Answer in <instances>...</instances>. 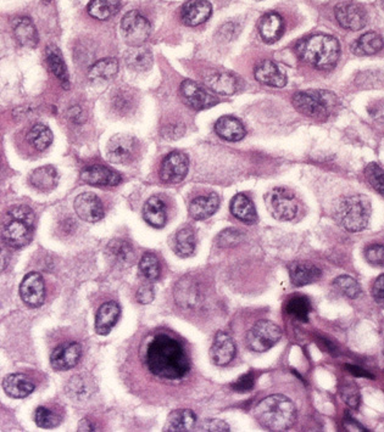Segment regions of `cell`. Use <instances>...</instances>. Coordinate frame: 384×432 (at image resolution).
<instances>
[{
    "label": "cell",
    "mask_w": 384,
    "mask_h": 432,
    "mask_svg": "<svg viewBox=\"0 0 384 432\" xmlns=\"http://www.w3.org/2000/svg\"><path fill=\"white\" fill-rule=\"evenodd\" d=\"M143 361L154 378L177 381L191 371V359L183 342L168 333L154 334L146 344Z\"/></svg>",
    "instance_id": "obj_1"
},
{
    "label": "cell",
    "mask_w": 384,
    "mask_h": 432,
    "mask_svg": "<svg viewBox=\"0 0 384 432\" xmlns=\"http://www.w3.org/2000/svg\"><path fill=\"white\" fill-rule=\"evenodd\" d=\"M298 56L318 70H332L338 63L340 46L337 38L328 34H313L297 43Z\"/></svg>",
    "instance_id": "obj_2"
},
{
    "label": "cell",
    "mask_w": 384,
    "mask_h": 432,
    "mask_svg": "<svg viewBox=\"0 0 384 432\" xmlns=\"http://www.w3.org/2000/svg\"><path fill=\"white\" fill-rule=\"evenodd\" d=\"M255 418L271 431H286L297 420V407L283 395L268 396L255 408Z\"/></svg>",
    "instance_id": "obj_3"
},
{
    "label": "cell",
    "mask_w": 384,
    "mask_h": 432,
    "mask_svg": "<svg viewBox=\"0 0 384 432\" xmlns=\"http://www.w3.org/2000/svg\"><path fill=\"white\" fill-rule=\"evenodd\" d=\"M36 217L27 206H14L9 208L3 218L1 235L6 245L20 250L29 245L34 237Z\"/></svg>",
    "instance_id": "obj_4"
},
{
    "label": "cell",
    "mask_w": 384,
    "mask_h": 432,
    "mask_svg": "<svg viewBox=\"0 0 384 432\" xmlns=\"http://www.w3.org/2000/svg\"><path fill=\"white\" fill-rule=\"evenodd\" d=\"M371 212V202L366 196L351 195L339 201L334 216L342 228L358 233L368 228Z\"/></svg>",
    "instance_id": "obj_5"
},
{
    "label": "cell",
    "mask_w": 384,
    "mask_h": 432,
    "mask_svg": "<svg viewBox=\"0 0 384 432\" xmlns=\"http://www.w3.org/2000/svg\"><path fill=\"white\" fill-rule=\"evenodd\" d=\"M338 104L333 93L325 91L298 92L293 96V105L299 113L313 120H325L332 115Z\"/></svg>",
    "instance_id": "obj_6"
},
{
    "label": "cell",
    "mask_w": 384,
    "mask_h": 432,
    "mask_svg": "<svg viewBox=\"0 0 384 432\" xmlns=\"http://www.w3.org/2000/svg\"><path fill=\"white\" fill-rule=\"evenodd\" d=\"M268 212L276 220L288 222L295 218L298 213V200L295 194L287 187H275L266 196Z\"/></svg>",
    "instance_id": "obj_7"
},
{
    "label": "cell",
    "mask_w": 384,
    "mask_h": 432,
    "mask_svg": "<svg viewBox=\"0 0 384 432\" xmlns=\"http://www.w3.org/2000/svg\"><path fill=\"white\" fill-rule=\"evenodd\" d=\"M282 330L270 320H259L247 334V345L254 352H266L281 340Z\"/></svg>",
    "instance_id": "obj_8"
},
{
    "label": "cell",
    "mask_w": 384,
    "mask_h": 432,
    "mask_svg": "<svg viewBox=\"0 0 384 432\" xmlns=\"http://www.w3.org/2000/svg\"><path fill=\"white\" fill-rule=\"evenodd\" d=\"M122 36L131 46H141L151 36V22L138 10L126 14L121 21Z\"/></svg>",
    "instance_id": "obj_9"
},
{
    "label": "cell",
    "mask_w": 384,
    "mask_h": 432,
    "mask_svg": "<svg viewBox=\"0 0 384 432\" xmlns=\"http://www.w3.org/2000/svg\"><path fill=\"white\" fill-rule=\"evenodd\" d=\"M188 156L181 151H172L161 163L160 178L165 183H180L188 175Z\"/></svg>",
    "instance_id": "obj_10"
},
{
    "label": "cell",
    "mask_w": 384,
    "mask_h": 432,
    "mask_svg": "<svg viewBox=\"0 0 384 432\" xmlns=\"http://www.w3.org/2000/svg\"><path fill=\"white\" fill-rule=\"evenodd\" d=\"M335 20L343 29L348 31H359L368 24V15L365 9L353 1H342L334 8Z\"/></svg>",
    "instance_id": "obj_11"
},
{
    "label": "cell",
    "mask_w": 384,
    "mask_h": 432,
    "mask_svg": "<svg viewBox=\"0 0 384 432\" xmlns=\"http://www.w3.org/2000/svg\"><path fill=\"white\" fill-rule=\"evenodd\" d=\"M181 94L188 106L194 110H206L218 104V100L206 88L191 79H186L181 84Z\"/></svg>",
    "instance_id": "obj_12"
},
{
    "label": "cell",
    "mask_w": 384,
    "mask_h": 432,
    "mask_svg": "<svg viewBox=\"0 0 384 432\" xmlns=\"http://www.w3.org/2000/svg\"><path fill=\"white\" fill-rule=\"evenodd\" d=\"M20 296L26 306L41 307L46 299V284L42 275L36 272L26 275L20 285Z\"/></svg>",
    "instance_id": "obj_13"
},
{
    "label": "cell",
    "mask_w": 384,
    "mask_h": 432,
    "mask_svg": "<svg viewBox=\"0 0 384 432\" xmlns=\"http://www.w3.org/2000/svg\"><path fill=\"white\" fill-rule=\"evenodd\" d=\"M137 148V140L133 137L118 134L108 143V158L110 163L117 165L131 163L136 156Z\"/></svg>",
    "instance_id": "obj_14"
},
{
    "label": "cell",
    "mask_w": 384,
    "mask_h": 432,
    "mask_svg": "<svg viewBox=\"0 0 384 432\" xmlns=\"http://www.w3.org/2000/svg\"><path fill=\"white\" fill-rule=\"evenodd\" d=\"M81 354L82 347L79 342H64L51 352V366L59 371L72 369L79 364Z\"/></svg>",
    "instance_id": "obj_15"
},
{
    "label": "cell",
    "mask_w": 384,
    "mask_h": 432,
    "mask_svg": "<svg viewBox=\"0 0 384 432\" xmlns=\"http://www.w3.org/2000/svg\"><path fill=\"white\" fill-rule=\"evenodd\" d=\"M74 207L77 216L88 223L99 222L105 215L101 200L92 192H84L77 196L74 202Z\"/></svg>",
    "instance_id": "obj_16"
},
{
    "label": "cell",
    "mask_w": 384,
    "mask_h": 432,
    "mask_svg": "<svg viewBox=\"0 0 384 432\" xmlns=\"http://www.w3.org/2000/svg\"><path fill=\"white\" fill-rule=\"evenodd\" d=\"M213 6L206 0H188L181 9V20L188 27H196L209 20Z\"/></svg>",
    "instance_id": "obj_17"
},
{
    "label": "cell",
    "mask_w": 384,
    "mask_h": 432,
    "mask_svg": "<svg viewBox=\"0 0 384 432\" xmlns=\"http://www.w3.org/2000/svg\"><path fill=\"white\" fill-rule=\"evenodd\" d=\"M237 349L233 339L227 333L218 331L213 339V346L210 349V358L216 366H223L233 361Z\"/></svg>",
    "instance_id": "obj_18"
},
{
    "label": "cell",
    "mask_w": 384,
    "mask_h": 432,
    "mask_svg": "<svg viewBox=\"0 0 384 432\" xmlns=\"http://www.w3.org/2000/svg\"><path fill=\"white\" fill-rule=\"evenodd\" d=\"M81 178L84 183L94 187H115L121 183V175L115 170L101 165L86 167L81 173Z\"/></svg>",
    "instance_id": "obj_19"
},
{
    "label": "cell",
    "mask_w": 384,
    "mask_h": 432,
    "mask_svg": "<svg viewBox=\"0 0 384 432\" xmlns=\"http://www.w3.org/2000/svg\"><path fill=\"white\" fill-rule=\"evenodd\" d=\"M255 79L260 83L273 88H283L287 84V77L271 60L260 61L254 70Z\"/></svg>",
    "instance_id": "obj_20"
},
{
    "label": "cell",
    "mask_w": 384,
    "mask_h": 432,
    "mask_svg": "<svg viewBox=\"0 0 384 432\" xmlns=\"http://www.w3.org/2000/svg\"><path fill=\"white\" fill-rule=\"evenodd\" d=\"M288 270L289 278L294 287H305L316 283L322 277V270L313 263H290Z\"/></svg>",
    "instance_id": "obj_21"
},
{
    "label": "cell",
    "mask_w": 384,
    "mask_h": 432,
    "mask_svg": "<svg viewBox=\"0 0 384 432\" xmlns=\"http://www.w3.org/2000/svg\"><path fill=\"white\" fill-rule=\"evenodd\" d=\"M259 34L263 42L272 44L277 42L284 34V20L280 14L271 11L265 14L259 21Z\"/></svg>",
    "instance_id": "obj_22"
},
{
    "label": "cell",
    "mask_w": 384,
    "mask_h": 432,
    "mask_svg": "<svg viewBox=\"0 0 384 432\" xmlns=\"http://www.w3.org/2000/svg\"><path fill=\"white\" fill-rule=\"evenodd\" d=\"M205 83L220 96H232L238 91L239 81L230 72L216 71L206 76Z\"/></svg>",
    "instance_id": "obj_23"
},
{
    "label": "cell",
    "mask_w": 384,
    "mask_h": 432,
    "mask_svg": "<svg viewBox=\"0 0 384 432\" xmlns=\"http://www.w3.org/2000/svg\"><path fill=\"white\" fill-rule=\"evenodd\" d=\"M121 308L115 301L101 304L96 317V331L99 335H108L120 318Z\"/></svg>",
    "instance_id": "obj_24"
},
{
    "label": "cell",
    "mask_w": 384,
    "mask_h": 432,
    "mask_svg": "<svg viewBox=\"0 0 384 432\" xmlns=\"http://www.w3.org/2000/svg\"><path fill=\"white\" fill-rule=\"evenodd\" d=\"M143 217L148 225L154 228H163L167 222V208L161 196H151L148 199L144 208Z\"/></svg>",
    "instance_id": "obj_25"
},
{
    "label": "cell",
    "mask_w": 384,
    "mask_h": 432,
    "mask_svg": "<svg viewBox=\"0 0 384 432\" xmlns=\"http://www.w3.org/2000/svg\"><path fill=\"white\" fill-rule=\"evenodd\" d=\"M215 130L218 137L227 142H239L247 135L242 122L233 116L220 117L215 125Z\"/></svg>",
    "instance_id": "obj_26"
},
{
    "label": "cell",
    "mask_w": 384,
    "mask_h": 432,
    "mask_svg": "<svg viewBox=\"0 0 384 432\" xmlns=\"http://www.w3.org/2000/svg\"><path fill=\"white\" fill-rule=\"evenodd\" d=\"M220 206V197L215 192L198 196L189 205V215L196 220H204L213 216Z\"/></svg>",
    "instance_id": "obj_27"
},
{
    "label": "cell",
    "mask_w": 384,
    "mask_h": 432,
    "mask_svg": "<svg viewBox=\"0 0 384 432\" xmlns=\"http://www.w3.org/2000/svg\"><path fill=\"white\" fill-rule=\"evenodd\" d=\"M14 37L20 46L36 48L38 44L37 29L29 17H19L13 22Z\"/></svg>",
    "instance_id": "obj_28"
},
{
    "label": "cell",
    "mask_w": 384,
    "mask_h": 432,
    "mask_svg": "<svg viewBox=\"0 0 384 432\" xmlns=\"http://www.w3.org/2000/svg\"><path fill=\"white\" fill-rule=\"evenodd\" d=\"M5 394L11 398H25L34 391V384L24 374H10L3 380Z\"/></svg>",
    "instance_id": "obj_29"
},
{
    "label": "cell",
    "mask_w": 384,
    "mask_h": 432,
    "mask_svg": "<svg viewBox=\"0 0 384 432\" xmlns=\"http://www.w3.org/2000/svg\"><path fill=\"white\" fill-rule=\"evenodd\" d=\"M58 172L53 166L39 167L29 175V183L39 192H51L58 185Z\"/></svg>",
    "instance_id": "obj_30"
},
{
    "label": "cell",
    "mask_w": 384,
    "mask_h": 432,
    "mask_svg": "<svg viewBox=\"0 0 384 432\" xmlns=\"http://www.w3.org/2000/svg\"><path fill=\"white\" fill-rule=\"evenodd\" d=\"M384 48V39L376 32H368L351 44V51L358 56L377 54Z\"/></svg>",
    "instance_id": "obj_31"
},
{
    "label": "cell",
    "mask_w": 384,
    "mask_h": 432,
    "mask_svg": "<svg viewBox=\"0 0 384 432\" xmlns=\"http://www.w3.org/2000/svg\"><path fill=\"white\" fill-rule=\"evenodd\" d=\"M196 416L194 411L189 409L173 411L167 418L165 431L186 432L192 431L196 428Z\"/></svg>",
    "instance_id": "obj_32"
},
{
    "label": "cell",
    "mask_w": 384,
    "mask_h": 432,
    "mask_svg": "<svg viewBox=\"0 0 384 432\" xmlns=\"http://www.w3.org/2000/svg\"><path fill=\"white\" fill-rule=\"evenodd\" d=\"M230 208L232 215L244 223L251 225L258 220L253 201L244 194H237L234 196L233 199L231 200Z\"/></svg>",
    "instance_id": "obj_33"
},
{
    "label": "cell",
    "mask_w": 384,
    "mask_h": 432,
    "mask_svg": "<svg viewBox=\"0 0 384 432\" xmlns=\"http://www.w3.org/2000/svg\"><path fill=\"white\" fill-rule=\"evenodd\" d=\"M46 61L49 65L51 71L54 73L56 78L61 81L64 87H69V75H67L66 65L64 61L63 54L59 49L58 46H46Z\"/></svg>",
    "instance_id": "obj_34"
},
{
    "label": "cell",
    "mask_w": 384,
    "mask_h": 432,
    "mask_svg": "<svg viewBox=\"0 0 384 432\" xmlns=\"http://www.w3.org/2000/svg\"><path fill=\"white\" fill-rule=\"evenodd\" d=\"M118 72V61L116 58H103L101 61L94 63L88 72L89 79L92 82H101V81H110L113 79Z\"/></svg>",
    "instance_id": "obj_35"
},
{
    "label": "cell",
    "mask_w": 384,
    "mask_h": 432,
    "mask_svg": "<svg viewBox=\"0 0 384 432\" xmlns=\"http://www.w3.org/2000/svg\"><path fill=\"white\" fill-rule=\"evenodd\" d=\"M120 9V0H92L88 5V14L96 20L104 21L113 16Z\"/></svg>",
    "instance_id": "obj_36"
},
{
    "label": "cell",
    "mask_w": 384,
    "mask_h": 432,
    "mask_svg": "<svg viewBox=\"0 0 384 432\" xmlns=\"http://www.w3.org/2000/svg\"><path fill=\"white\" fill-rule=\"evenodd\" d=\"M27 140H29V145L32 146L34 149L37 151H44L53 143V133L46 125L37 123L29 129Z\"/></svg>",
    "instance_id": "obj_37"
},
{
    "label": "cell",
    "mask_w": 384,
    "mask_h": 432,
    "mask_svg": "<svg viewBox=\"0 0 384 432\" xmlns=\"http://www.w3.org/2000/svg\"><path fill=\"white\" fill-rule=\"evenodd\" d=\"M136 49L131 50L126 56V63L132 70L136 71H146L153 65V55L151 50L141 46H134Z\"/></svg>",
    "instance_id": "obj_38"
},
{
    "label": "cell",
    "mask_w": 384,
    "mask_h": 432,
    "mask_svg": "<svg viewBox=\"0 0 384 432\" xmlns=\"http://www.w3.org/2000/svg\"><path fill=\"white\" fill-rule=\"evenodd\" d=\"M196 234L192 228H182L176 234L175 251L181 257L191 256L196 250Z\"/></svg>",
    "instance_id": "obj_39"
},
{
    "label": "cell",
    "mask_w": 384,
    "mask_h": 432,
    "mask_svg": "<svg viewBox=\"0 0 384 432\" xmlns=\"http://www.w3.org/2000/svg\"><path fill=\"white\" fill-rule=\"evenodd\" d=\"M286 312L293 318L306 323L309 320V313L311 312L310 299L305 296H294L286 304Z\"/></svg>",
    "instance_id": "obj_40"
},
{
    "label": "cell",
    "mask_w": 384,
    "mask_h": 432,
    "mask_svg": "<svg viewBox=\"0 0 384 432\" xmlns=\"http://www.w3.org/2000/svg\"><path fill=\"white\" fill-rule=\"evenodd\" d=\"M133 249L130 242L117 239L109 244V254L115 259V262L120 264H127L133 259Z\"/></svg>",
    "instance_id": "obj_41"
},
{
    "label": "cell",
    "mask_w": 384,
    "mask_h": 432,
    "mask_svg": "<svg viewBox=\"0 0 384 432\" xmlns=\"http://www.w3.org/2000/svg\"><path fill=\"white\" fill-rule=\"evenodd\" d=\"M34 421L39 428H53L61 423V416L51 408L39 407L34 413Z\"/></svg>",
    "instance_id": "obj_42"
},
{
    "label": "cell",
    "mask_w": 384,
    "mask_h": 432,
    "mask_svg": "<svg viewBox=\"0 0 384 432\" xmlns=\"http://www.w3.org/2000/svg\"><path fill=\"white\" fill-rule=\"evenodd\" d=\"M139 269L142 272L144 278L151 282H155L159 279L160 272H161L159 259L154 254H143L142 259L139 262Z\"/></svg>",
    "instance_id": "obj_43"
},
{
    "label": "cell",
    "mask_w": 384,
    "mask_h": 432,
    "mask_svg": "<svg viewBox=\"0 0 384 432\" xmlns=\"http://www.w3.org/2000/svg\"><path fill=\"white\" fill-rule=\"evenodd\" d=\"M333 284L340 292H343L349 299H358L363 292L359 283L349 275H340L338 278L334 279Z\"/></svg>",
    "instance_id": "obj_44"
},
{
    "label": "cell",
    "mask_w": 384,
    "mask_h": 432,
    "mask_svg": "<svg viewBox=\"0 0 384 432\" xmlns=\"http://www.w3.org/2000/svg\"><path fill=\"white\" fill-rule=\"evenodd\" d=\"M339 395L342 397L344 403L348 404L353 409H356L360 404V391L359 387L353 381H343L339 385Z\"/></svg>",
    "instance_id": "obj_45"
},
{
    "label": "cell",
    "mask_w": 384,
    "mask_h": 432,
    "mask_svg": "<svg viewBox=\"0 0 384 432\" xmlns=\"http://www.w3.org/2000/svg\"><path fill=\"white\" fill-rule=\"evenodd\" d=\"M365 175L368 183L377 192L384 197V170L377 163H370L366 170Z\"/></svg>",
    "instance_id": "obj_46"
},
{
    "label": "cell",
    "mask_w": 384,
    "mask_h": 432,
    "mask_svg": "<svg viewBox=\"0 0 384 432\" xmlns=\"http://www.w3.org/2000/svg\"><path fill=\"white\" fill-rule=\"evenodd\" d=\"M365 258L372 266L384 267V244H370L366 246Z\"/></svg>",
    "instance_id": "obj_47"
},
{
    "label": "cell",
    "mask_w": 384,
    "mask_h": 432,
    "mask_svg": "<svg viewBox=\"0 0 384 432\" xmlns=\"http://www.w3.org/2000/svg\"><path fill=\"white\" fill-rule=\"evenodd\" d=\"M243 239V234L237 229H227L218 235V244L222 247L237 245Z\"/></svg>",
    "instance_id": "obj_48"
},
{
    "label": "cell",
    "mask_w": 384,
    "mask_h": 432,
    "mask_svg": "<svg viewBox=\"0 0 384 432\" xmlns=\"http://www.w3.org/2000/svg\"><path fill=\"white\" fill-rule=\"evenodd\" d=\"M254 385V374H253V373H248V374L241 376V378H239L236 383L231 385V387H232V390L236 391V392L244 394V392H249V391L253 390Z\"/></svg>",
    "instance_id": "obj_49"
},
{
    "label": "cell",
    "mask_w": 384,
    "mask_h": 432,
    "mask_svg": "<svg viewBox=\"0 0 384 432\" xmlns=\"http://www.w3.org/2000/svg\"><path fill=\"white\" fill-rule=\"evenodd\" d=\"M199 431H230V426L225 421L218 419L204 420L199 426Z\"/></svg>",
    "instance_id": "obj_50"
},
{
    "label": "cell",
    "mask_w": 384,
    "mask_h": 432,
    "mask_svg": "<svg viewBox=\"0 0 384 432\" xmlns=\"http://www.w3.org/2000/svg\"><path fill=\"white\" fill-rule=\"evenodd\" d=\"M66 392L67 395L71 396V397L81 398L82 396L87 394V390H86V387H84V380L79 378V376L72 378L71 381L67 385Z\"/></svg>",
    "instance_id": "obj_51"
},
{
    "label": "cell",
    "mask_w": 384,
    "mask_h": 432,
    "mask_svg": "<svg viewBox=\"0 0 384 432\" xmlns=\"http://www.w3.org/2000/svg\"><path fill=\"white\" fill-rule=\"evenodd\" d=\"M154 299V290L151 285H142L137 291V301L139 304H148Z\"/></svg>",
    "instance_id": "obj_52"
},
{
    "label": "cell",
    "mask_w": 384,
    "mask_h": 432,
    "mask_svg": "<svg viewBox=\"0 0 384 432\" xmlns=\"http://www.w3.org/2000/svg\"><path fill=\"white\" fill-rule=\"evenodd\" d=\"M372 296L378 304H384V274L380 275L373 284Z\"/></svg>",
    "instance_id": "obj_53"
},
{
    "label": "cell",
    "mask_w": 384,
    "mask_h": 432,
    "mask_svg": "<svg viewBox=\"0 0 384 432\" xmlns=\"http://www.w3.org/2000/svg\"><path fill=\"white\" fill-rule=\"evenodd\" d=\"M370 113L377 122L384 123V101H378L376 104L372 105L370 108Z\"/></svg>",
    "instance_id": "obj_54"
},
{
    "label": "cell",
    "mask_w": 384,
    "mask_h": 432,
    "mask_svg": "<svg viewBox=\"0 0 384 432\" xmlns=\"http://www.w3.org/2000/svg\"><path fill=\"white\" fill-rule=\"evenodd\" d=\"M345 368L349 370L350 374L354 375V376H358V378L373 379V375L370 374L366 370L361 369L359 366H350V364H349V366H345Z\"/></svg>",
    "instance_id": "obj_55"
},
{
    "label": "cell",
    "mask_w": 384,
    "mask_h": 432,
    "mask_svg": "<svg viewBox=\"0 0 384 432\" xmlns=\"http://www.w3.org/2000/svg\"><path fill=\"white\" fill-rule=\"evenodd\" d=\"M344 424H345V428H347L348 430H350V431H365V428H363L361 425L358 424L356 421H354V419H351L350 416L345 418Z\"/></svg>",
    "instance_id": "obj_56"
},
{
    "label": "cell",
    "mask_w": 384,
    "mask_h": 432,
    "mask_svg": "<svg viewBox=\"0 0 384 432\" xmlns=\"http://www.w3.org/2000/svg\"><path fill=\"white\" fill-rule=\"evenodd\" d=\"M79 428H80V431H96V426L92 424L91 420L88 419L82 420V423H81Z\"/></svg>",
    "instance_id": "obj_57"
},
{
    "label": "cell",
    "mask_w": 384,
    "mask_h": 432,
    "mask_svg": "<svg viewBox=\"0 0 384 432\" xmlns=\"http://www.w3.org/2000/svg\"><path fill=\"white\" fill-rule=\"evenodd\" d=\"M43 1H44L46 4H48V3H51V0H43Z\"/></svg>",
    "instance_id": "obj_58"
},
{
    "label": "cell",
    "mask_w": 384,
    "mask_h": 432,
    "mask_svg": "<svg viewBox=\"0 0 384 432\" xmlns=\"http://www.w3.org/2000/svg\"><path fill=\"white\" fill-rule=\"evenodd\" d=\"M382 6H383L384 9V0H382Z\"/></svg>",
    "instance_id": "obj_59"
},
{
    "label": "cell",
    "mask_w": 384,
    "mask_h": 432,
    "mask_svg": "<svg viewBox=\"0 0 384 432\" xmlns=\"http://www.w3.org/2000/svg\"><path fill=\"white\" fill-rule=\"evenodd\" d=\"M258 1H261V0H258Z\"/></svg>",
    "instance_id": "obj_60"
}]
</instances>
